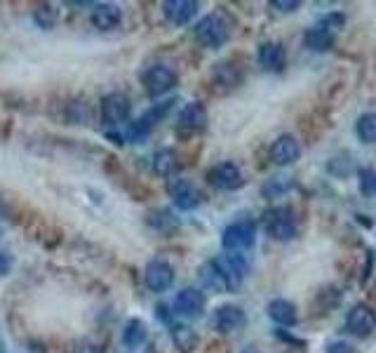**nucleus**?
I'll use <instances>...</instances> for the list:
<instances>
[{"instance_id":"obj_28","label":"nucleus","mask_w":376,"mask_h":353,"mask_svg":"<svg viewBox=\"0 0 376 353\" xmlns=\"http://www.w3.org/2000/svg\"><path fill=\"white\" fill-rule=\"evenodd\" d=\"M148 224H151L153 229H158V231H167V229H174V226H177V219L172 217V212H170V210H158V212H153V214H151Z\"/></svg>"},{"instance_id":"obj_22","label":"nucleus","mask_w":376,"mask_h":353,"mask_svg":"<svg viewBox=\"0 0 376 353\" xmlns=\"http://www.w3.org/2000/svg\"><path fill=\"white\" fill-rule=\"evenodd\" d=\"M170 334H172V342H174V346L181 353H188L198 346V334H195L193 327H188V325H172Z\"/></svg>"},{"instance_id":"obj_17","label":"nucleus","mask_w":376,"mask_h":353,"mask_svg":"<svg viewBox=\"0 0 376 353\" xmlns=\"http://www.w3.org/2000/svg\"><path fill=\"white\" fill-rule=\"evenodd\" d=\"M259 64L266 71H283L287 64V52L280 43H264L259 47Z\"/></svg>"},{"instance_id":"obj_15","label":"nucleus","mask_w":376,"mask_h":353,"mask_svg":"<svg viewBox=\"0 0 376 353\" xmlns=\"http://www.w3.org/2000/svg\"><path fill=\"white\" fill-rule=\"evenodd\" d=\"M207 125V109L200 104V101H190L179 113V128L181 130H190V132H198Z\"/></svg>"},{"instance_id":"obj_3","label":"nucleus","mask_w":376,"mask_h":353,"mask_svg":"<svg viewBox=\"0 0 376 353\" xmlns=\"http://www.w3.org/2000/svg\"><path fill=\"white\" fill-rule=\"evenodd\" d=\"M264 226L268 236L276 238V241H292L296 236V217L289 207H276L266 214Z\"/></svg>"},{"instance_id":"obj_20","label":"nucleus","mask_w":376,"mask_h":353,"mask_svg":"<svg viewBox=\"0 0 376 353\" xmlns=\"http://www.w3.org/2000/svg\"><path fill=\"white\" fill-rule=\"evenodd\" d=\"M200 283L207 287V290H214V292H229V285H226V280L222 276V271H219L217 261H207L205 266L200 268Z\"/></svg>"},{"instance_id":"obj_6","label":"nucleus","mask_w":376,"mask_h":353,"mask_svg":"<svg viewBox=\"0 0 376 353\" xmlns=\"http://www.w3.org/2000/svg\"><path fill=\"white\" fill-rule=\"evenodd\" d=\"M177 85V74L165 64H155L144 74V87L151 97H160V94L170 92Z\"/></svg>"},{"instance_id":"obj_9","label":"nucleus","mask_w":376,"mask_h":353,"mask_svg":"<svg viewBox=\"0 0 376 353\" xmlns=\"http://www.w3.org/2000/svg\"><path fill=\"white\" fill-rule=\"evenodd\" d=\"M170 196L174 200V205L179 210H195L202 203L200 189L195 187L188 179H172L170 182Z\"/></svg>"},{"instance_id":"obj_16","label":"nucleus","mask_w":376,"mask_h":353,"mask_svg":"<svg viewBox=\"0 0 376 353\" xmlns=\"http://www.w3.org/2000/svg\"><path fill=\"white\" fill-rule=\"evenodd\" d=\"M123 19V12L118 5L113 3H99L92 8V24L101 31H111V28H116L118 24Z\"/></svg>"},{"instance_id":"obj_30","label":"nucleus","mask_w":376,"mask_h":353,"mask_svg":"<svg viewBox=\"0 0 376 353\" xmlns=\"http://www.w3.org/2000/svg\"><path fill=\"white\" fill-rule=\"evenodd\" d=\"M172 104H174V101H163V104H158V106H153L151 111L148 113H144V118H141V121H144L146 125H153V123H158V121H163V118L167 116V113H170V109H172Z\"/></svg>"},{"instance_id":"obj_4","label":"nucleus","mask_w":376,"mask_h":353,"mask_svg":"<svg viewBox=\"0 0 376 353\" xmlns=\"http://www.w3.org/2000/svg\"><path fill=\"white\" fill-rule=\"evenodd\" d=\"M132 101L123 92H111L101 99V121L106 125H120L129 118Z\"/></svg>"},{"instance_id":"obj_21","label":"nucleus","mask_w":376,"mask_h":353,"mask_svg":"<svg viewBox=\"0 0 376 353\" xmlns=\"http://www.w3.org/2000/svg\"><path fill=\"white\" fill-rule=\"evenodd\" d=\"M177 167H179L177 153L172 151V148H160V151H155V155H153V172L158 177H172Z\"/></svg>"},{"instance_id":"obj_31","label":"nucleus","mask_w":376,"mask_h":353,"mask_svg":"<svg viewBox=\"0 0 376 353\" xmlns=\"http://www.w3.org/2000/svg\"><path fill=\"white\" fill-rule=\"evenodd\" d=\"M318 26L327 28V31H330V33H334V31H337V28H341V26H343V15H339V12H334V15L322 17V19L318 21Z\"/></svg>"},{"instance_id":"obj_33","label":"nucleus","mask_w":376,"mask_h":353,"mask_svg":"<svg viewBox=\"0 0 376 353\" xmlns=\"http://www.w3.org/2000/svg\"><path fill=\"white\" fill-rule=\"evenodd\" d=\"M273 8H278V10H283V12H296L299 10V0H276V3H271Z\"/></svg>"},{"instance_id":"obj_29","label":"nucleus","mask_w":376,"mask_h":353,"mask_svg":"<svg viewBox=\"0 0 376 353\" xmlns=\"http://www.w3.org/2000/svg\"><path fill=\"white\" fill-rule=\"evenodd\" d=\"M148 132H151V125H146L144 121H136V123H129V128H127V139L129 141H134V144H144L146 141V137Z\"/></svg>"},{"instance_id":"obj_1","label":"nucleus","mask_w":376,"mask_h":353,"mask_svg":"<svg viewBox=\"0 0 376 353\" xmlns=\"http://www.w3.org/2000/svg\"><path fill=\"white\" fill-rule=\"evenodd\" d=\"M256 241V224L252 219H238L233 221L231 226L224 229V236H222V245L224 250L229 252H235L240 255L244 250H249Z\"/></svg>"},{"instance_id":"obj_18","label":"nucleus","mask_w":376,"mask_h":353,"mask_svg":"<svg viewBox=\"0 0 376 353\" xmlns=\"http://www.w3.org/2000/svg\"><path fill=\"white\" fill-rule=\"evenodd\" d=\"M268 316H271L273 322L278 325H294L299 320V313H296V307L287 299H273L268 304Z\"/></svg>"},{"instance_id":"obj_19","label":"nucleus","mask_w":376,"mask_h":353,"mask_svg":"<svg viewBox=\"0 0 376 353\" xmlns=\"http://www.w3.org/2000/svg\"><path fill=\"white\" fill-rule=\"evenodd\" d=\"M146 337H148V327L144 320L139 318L127 320V325H125L123 330V344L127 346V349H139V346L146 342Z\"/></svg>"},{"instance_id":"obj_7","label":"nucleus","mask_w":376,"mask_h":353,"mask_svg":"<svg viewBox=\"0 0 376 353\" xmlns=\"http://www.w3.org/2000/svg\"><path fill=\"white\" fill-rule=\"evenodd\" d=\"M346 327L355 337H369L376 330V311L367 304H357L346 316Z\"/></svg>"},{"instance_id":"obj_13","label":"nucleus","mask_w":376,"mask_h":353,"mask_svg":"<svg viewBox=\"0 0 376 353\" xmlns=\"http://www.w3.org/2000/svg\"><path fill=\"white\" fill-rule=\"evenodd\" d=\"M301 158V144L292 135H283L273 141L271 146V160L276 165H292Z\"/></svg>"},{"instance_id":"obj_25","label":"nucleus","mask_w":376,"mask_h":353,"mask_svg":"<svg viewBox=\"0 0 376 353\" xmlns=\"http://www.w3.org/2000/svg\"><path fill=\"white\" fill-rule=\"evenodd\" d=\"M59 19V12L55 10V5H40V8L33 10V21L38 24L40 28H52Z\"/></svg>"},{"instance_id":"obj_26","label":"nucleus","mask_w":376,"mask_h":353,"mask_svg":"<svg viewBox=\"0 0 376 353\" xmlns=\"http://www.w3.org/2000/svg\"><path fill=\"white\" fill-rule=\"evenodd\" d=\"M292 187H294V184H292L289 177H273L264 184V196L266 198H278V196L287 193Z\"/></svg>"},{"instance_id":"obj_10","label":"nucleus","mask_w":376,"mask_h":353,"mask_svg":"<svg viewBox=\"0 0 376 353\" xmlns=\"http://www.w3.org/2000/svg\"><path fill=\"white\" fill-rule=\"evenodd\" d=\"M214 261H217L219 271H222L226 285H229V292L238 290L244 278V273H247V259H244L242 255H226Z\"/></svg>"},{"instance_id":"obj_8","label":"nucleus","mask_w":376,"mask_h":353,"mask_svg":"<svg viewBox=\"0 0 376 353\" xmlns=\"http://www.w3.org/2000/svg\"><path fill=\"white\" fill-rule=\"evenodd\" d=\"M207 179H210L212 187L219 189V191H235V189H240L242 184H244L240 167H238L235 163H219V165H214L212 170L207 172Z\"/></svg>"},{"instance_id":"obj_27","label":"nucleus","mask_w":376,"mask_h":353,"mask_svg":"<svg viewBox=\"0 0 376 353\" xmlns=\"http://www.w3.org/2000/svg\"><path fill=\"white\" fill-rule=\"evenodd\" d=\"M360 191L362 196H376V170L374 167H360Z\"/></svg>"},{"instance_id":"obj_23","label":"nucleus","mask_w":376,"mask_h":353,"mask_svg":"<svg viewBox=\"0 0 376 353\" xmlns=\"http://www.w3.org/2000/svg\"><path fill=\"white\" fill-rule=\"evenodd\" d=\"M332 40H334V33H330L327 28H322V26L308 28L306 35H303V43H306V47H308V50H315V52L330 50Z\"/></svg>"},{"instance_id":"obj_5","label":"nucleus","mask_w":376,"mask_h":353,"mask_svg":"<svg viewBox=\"0 0 376 353\" xmlns=\"http://www.w3.org/2000/svg\"><path fill=\"white\" fill-rule=\"evenodd\" d=\"M144 280H146V287L155 295H163L172 287L174 283V268L167 264L165 259H151L146 264V271H144Z\"/></svg>"},{"instance_id":"obj_12","label":"nucleus","mask_w":376,"mask_h":353,"mask_svg":"<svg viewBox=\"0 0 376 353\" xmlns=\"http://www.w3.org/2000/svg\"><path fill=\"white\" fill-rule=\"evenodd\" d=\"M174 309L183 318H198L205 311V295L200 290H195V287H183L174 297Z\"/></svg>"},{"instance_id":"obj_32","label":"nucleus","mask_w":376,"mask_h":353,"mask_svg":"<svg viewBox=\"0 0 376 353\" xmlns=\"http://www.w3.org/2000/svg\"><path fill=\"white\" fill-rule=\"evenodd\" d=\"M327 353H357V349L348 342H332L327 346Z\"/></svg>"},{"instance_id":"obj_11","label":"nucleus","mask_w":376,"mask_h":353,"mask_svg":"<svg viewBox=\"0 0 376 353\" xmlns=\"http://www.w3.org/2000/svg\"><path fill=\"white\" fill-rule=\"evenodd\" d=\"M244 325H247V316H244V311L240 307H235V304H224V307L214 311V327H217L219 332L231 334V332L242 330Z\"/></svg>"},{"instance_id":"obj_2","label":"nucleus","mask_w":376,"mask_h":353,"mask_svg":"<svg viewBox=\"0 0 376 353\" xmlns=\"http://www.w3.org/2000/svg\"><path fill=\"white\" fill-rule=\"evenodd\" d=\"M229 35H231L229 24L224 21L222 15H207L195 24V38H198L205 47H212V50L226 45Z\"/></svg>"},{"instance_id":"obj_14","label":"nucleus","mask_w":376,"mask_h":353,"mask_svg":"<svg viewBox=\"0 0 376 353\" xmlns=\"http://www.w3.org/2000/svg\"><path fill=\"white\" fill-rule=\"evenodd\" d=\"M163 12L174 26H183L198 15V3L195 0H167L163 3Z\"/></svg>"},{"instance_id":"obj_34","label":"nucleus","mask_w":376,"mask_h":353,"mask_svg":"<svg viewBox=\"0 0 376 353\" xmlns=\"http://www.w3.org/2000/svg\"><path fill=\"white\" fill-rule=\"evenodd\" d=\"M12 268V257L8 252H3L0 250V276H5V273H10Z\"/></svg>"},{"instance_id":"obj_35","label":"nucleus","mask_w":376,"mask_h":353,"mask_svg":"<svg viewBox=\"0 0 376 353\" xmlns=\"http://www.w3.org/2000/svg\"><path fill=\"white\" fill-rule=\"evenodd\" d=\"M0 214H3V203H0Z\"/></svg>"},{"instance_id":"obj_24","label":"nucleus","mask_w":376,"mask_h":353,"mask_svg":"<svg viewBox=\"0 0 376 353\" xmlns=\"http://www.w3.org/2000/svg\"><path fill=\"white\" fill-rule=\"evenodd\" d=\"M357 139L365 144H376V113H362L355 123Z\"/></svg>"}]
</instances>
